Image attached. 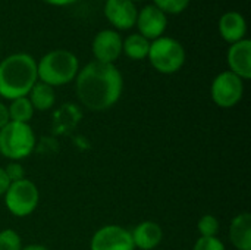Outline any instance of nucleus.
Returning <instances> with one entry per match:
<instances>
[{"mask_svg": "<svg viewBox=\"0 0 251 250\" xmlns=\"http://www.w3.org/2000/svg\"><path fill=\"white\" fill-rule=\"evenodd\" d=\"M79 71L78 57L65 49H56L46 53L37 62V77L38 81L50 85L60 87L72 83Z\"/></svg>", "mask_w": 251, "mask_h": 250, "instance_id": "7ed1b4c3", "label": "nucleus"}, {"mask_svg": "<svg viewBox=\"0 0 251 250\" xmlns=\"http://www.w3.org/2000/svg\"><path fill=\"white\" fill-rule=\"evenodd\" d=\"M150 49V41L143 37L141 34H129L124 41H122V52L125 53L126 57L132 60H143L147 57Z\"/></svg>", "mask_w": 251, "mask_h": 250, "instance_id": "f3484780", "label": "nucleus"}, {"mask_svg": "<svg viewBox=\"0 0 251 250\" xmlns=\"http://www.w3.org/2000/svg\"><path fill=\"white\" fill-rule=\"evenodd\" d=\"M3 169H4V172H6L10 183H16V181H21V180L25 178V169L21 165V162L10 161Z\"/></svg>", "mask_w": 251, "mask_h": 250, "instance_id": "5701e85b", "label": "nucleus"}, {"mask_svg": "<svg viewBox=\"0 0 251 250\" xmlns=\"http://www.w3.org/2000/svg\"><path fill=\"white\" fill-rule=\"evenodd\" d=\"M219 221L216 217L207 214V215H203L199 222H197V230L200 233V237H216L218 233H219Z\"/></svg>", "mask_w": 251, "mask_h": 250, "instance_id": "6ab92c4d", "label": "nucleus"}, {"mask_svg": "<svg viewBox=\"0 0 251 250\" xmlns=\"http://www.w3.org/2000/svg\"><path fill=\"white\" fill-rule=\"evenodd\" d=\"M135 250H154L163 240V230L154 221H143L131 231Z\"/></svg>", "mask_w": 251, "mask_h": 250, "instance_id": "ddd939ff", "label": "nucleus"}, {"mask_svg": "<svg viewBox=\"0 0 251 250\" xmlns=\"http://www.w3.org/2000/svg\"><path fill=\"white\" fill-rule=\"evenodd\" d=\"M43 1H46L51 6H68V4H72L78 0H43Z\"/></svg>", "mask_w": 251, "mask_h": 250, "instance_id": "a878e982", "label": "nucleus"}, {"mask_svg": "<svg viewBox=\"0 0 251 250\" xmlns=\"http://www.w3.org/2000/svg\"><path fill=\"white\" fill-rule=\"evenodd\" d=\"M22 250H50L47 249L46 246H43V245H28V246H24Z\"/></svg>", "mask_w": 251, "mask_h": 250, "instance_id": "bb28decb", "label": "nucleus"}, {"mask_svg": "<svg viewBox=\"0 0 251 250\" xmlns=\"http://www.w3.org/2000/svg\"><path fill=\"white\" fill-rule=\"evenodd\" d=\"M38 81L37 60L28 53H13L0 62V96L6 100L28 96Z\"/></svg>", "mask_w": 251, "mask_h": 250, "instance_id": "f03ea898", "label": "nucleus"}, {"mask_svg": "<svg viewBox=\"0 0 251 250\" xmlns=\"http://www.w3.org/2000/svg\"><path fill=\"white\" fill-rule=\"evenodd\" d=\"M153 4L166 15H178L188 7L190 0H153Z\"/></svg>", "mask_w": 251, "mask_h": 250, "instance_id": "412c9836", "label": "nucleus"}, {"mask_svg": "<svg viewBox=\"0 0 251 250\" xmlns=\"http://www.w3.org/2000/svg\"><path fill=\"white\" fill-rule=\"evenodd\" d=\"M26 97L29 99L34 111H40V112H46V111L51 109L56 102L54 88L41 81H37L32 85V88L29 90Z\"/></svg>", "mask_w": 251, "mask_h": 250, "instance_id": "dca6fc26", "label": "nucleus"}, {"mask_svg": "<svg viewBox=\"0 0 251 250\" xmlns=\"http://www.w3.org/2000/svg\"><path fill=\"white\" fill-rule=\"evenodd\" d=\"M219 32L221 37L231 44L246 38V32H247L246 18L235 10L224 13L219 19Z\"/></svg>", "mask_w": 251, "mask_h": 250, "instance_id": "4468645a", "label": "nucleus"}, {"mask_svg": "<svg viewBox=\"0 0 251 250\" xmlns=\"http://www.w3.org/2000/svg\"><path fill=\"white\" fill-rule=\"evenodd\" d=\"M104 16L116 29H131L137 22L138 10L131 0H106Z\"/></svg>", "mask_w": 251, "mask_h": 250, "instance_id": "9b49d317", "label": "nucleus"}, {"mask_svg": "<svg viewBox=\"0 0 251 250\" xmlns=\"http://www.w3.org/2000/svg\"><path fill=\"white\" fill-rule=\"evenodd\" d=\"M138 34L146 37L149 41H153L163 35L168 27V16L154 4H146L137 15Z\"/></svg>", "mask_w": 251, "mask_h": 250, "instance_id": "9d476101", "label": "nucleus"}, {"mask_svg": "<svg viewBox=\"0 0 251 250\" xmlns=\"http://www.w3.org/2000/svg\"><path fill=\"white\" fill-rule=\"evenodd\" d=\"M35 133L29 124L9 121L0 130V155L9 161L19 162L35 149Z\"/></svg>", "mask_w": 251, "mask_h": 250, "instance_id": "20e7f679", "label": "nucleus"}, {"mask_svg": "<svg viewBox=\"0 0 251 250\" xmlns=\"http://www.w3.org/2000/svg\"><path fill=\"white\" fill-rule=\"evenodd\" d=\"M122 37L115 29H101L93 40L94 60L101 63H115L122 55Z\"/></svg>", "mask_w": 251, "mask_h": 250, "instance_id": "1a4fd4ad", "label": "nucleus"}, {"mask_svg": "<svg viewBox=\"0 0 251 250\" xmlns=\"http://www.w3.org/2000/svg\"><path fill=\"white\" fill-rule=\"evenodd\" d=\"M7 112H9V119L12 122L29 124L35 111L29 99L25 96V97H18L15 100H10V105L7 106Z\"/></svg>", "mask_w": 251, "mask_h": 250, "instance_id": "a211bd4d", "label": "nucleus"}, {"mask_svg": "<svg viewBox=\"0 0 251 250\" xmlns=\"http://www.w3.org/2000/svg\"><path fill=\"white\" fill-rule=\"evenodd\" d=\"M3 197L7 211L16 218L29 217L34 214L40 203V192L37 186L28 178L10 183Z\"/></svg>", "mask_w": 251, "mask_h": 250, "instance_id": "423d86ee", "label": "nucleus"}, {"mask_svg": "<svg viewBox=\"0 0 251 250\" xmlns=\"http://www.w3.org/2000/svg\"><path fill=\"white\" fill-rule=\"evenodd\" d=\"M124 80L115 63L93 60L78 71L75 91L79 102L93 112H104L121 99Z\"/></svg>", "mask_w": 251, "mask_h": 250, "instance_id": "f257e3e1", "label": "nucleus"}, {"mask_svg": "<svg viewBox=\"0 0 251 250\" xmlns=\"http://www.w3.org/2000/svg\"><path fill=\"white\" fill-rule=\"evenodd\" d=\"M22 239L15 230L6 228L0 231V250H22Z\"/></svg>", "mask_w": 251, "mask_h": 250, "instance_id": "aec40b11", "label": "nucleus"}, {"mask_svg": "<svg viewBox=\"0 0 251 250\" xmlns=\"http://www.w3.org/2000/svg\"><path fill=\"white\" fill-rule=\"evenodd\" d=\"M193 250H226V248L218 237H199Z\"/></svg>", "mask_w": 251, "mask_h": 250, "instance_id": "4be33fe9", "label": "nucleus"}, {"mask_svg": "<svg viewBox=\"0 0 251 250\" xmlns=\"http://www.w3.org/2000/svg\"><path fill=\"white\" fill-rule=\"evenodd\" d=\"M9 186H10V181H9V178H7V175H6L4 169L0 168V197L4 196V193L7 192Z\"/></svg>", "mask_w": 251, "mask_h": 250, "instance_id": "b1692460", "label": "nucleus"}, {"mask_svg": "<svg viewBox=\"0 0 251 250\" xmlns=\"http://www.w3.org/2000/svg\"><path fill=\"white\" fill-rule=\"evenodd\" d=\"M226 60L229 71L240 77L243 81L251 78V41L243 38L229 46Z\"/></svg>", "mask_w": 251, "mask_h": 250, "instance_id": "f8f14e48", "label": "nucleus"}, {"mask_svg": "<svg viewBox=\"0 0 251 250\" xmlns=\"http://www.w3.org/2000/svg\"><path fill=\"white\" fill-rule=\"evenodd\" d=\"M9 112H7V106L4 103L0 102V130L9 122Z\"/></svg>", "mask_w": 251, "mask_h": 250, "instance_id": "393cba45", "label": "nucleus"}, {"mask_svg": "<svg viewBox=\"0 0 251 250\" xmlns=\"http://www.w3.org/2000/svg\"><path fill=\"white\" fill-rule=\"evenodd\" d=\"M131 1H134V3H135V1H141V0H131Z\"/></svg>", "mask_w": 251, "mask_h": 250, "instance_id": "cd10ccee", "label": "nucleus"}, {"mask_svg": "<svg viewBox=\"0 0 251 250\" xmlns=\"http://www.w3.org/2000/svg\"><path fill=\"white\" fill-rule=\"evenodd\" d=\"M151 66L160 74H175L185 63V49L176 38L159 37L150 41V49L147 55Z\"/></svg>", "mask_w": 251, "mask_h": 250, "instance_id": "39448f33", "label": "nucleus"}, {"mask_svg": "<svg viewBox=\"0 0 251 250\" xmlns=\"http://www.w3.org/2000/svg\"><path fill=\"white\" fill-rule=\"evenodd\" d=\"M229 240L237 250H251V215L249 212H241L232 218Z\"/></svg>", "mask_w": 251, "mask_h": 250, "instance_id": "2eb2a0df", "label": "nucleus"}, {"mask_svg": "<svg viewBox=\"0 0 251 250\" xmlns=\"http://www.w3.org/2000/svg\"><path fill=\"white\" fill-rule=\"evenodd\" d=\"M244 96V81L232 74L224 71L215 77L210 85V97L213 103L222 109H231L237 106Z\"/></svg>", "mask_w": 251, "mask_h": 250, "instance_id": "0eeeda50", "label": "nucleus"}, {"mask_svg": "<svg viewBox=\"0 0 251 250\" xmlns=\"http://www.w3.org/2000/svg\"><path fill=\"white\" fill-rule=\"evenodd\" d=\"M90 250H135V246L129 230L116 224H109L100 227L93 234Z\"/></svg>", "mask_w": 251, "mask_h": 250, "instance_id": "6e6552de", "label": "nucleus"}]
</instances>
